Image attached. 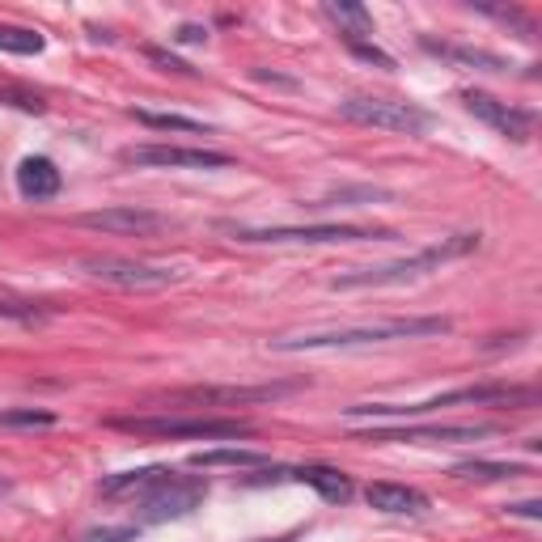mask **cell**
Returning a JSON list of instances; mask_svg holds the SVG:
<instances>
[{"mask_svg":"<svg viewBox=\"0 0 542 542\" xmlns=\"http://www.w3.org/2000/svg\"><path fill=\"white\" fill-rule=\"evenodd\" d=\"M454 322L449 318H390L373 322V327H343V331H318V335H288L271 339L276 352H322V348H365V343H390V339H428V335H449Z\"/></svg>","mask_w":542,"mask_h":542,"instance_id":"cell-1","label":"cell"},{"mask_svg":"<svg viewBox=\"0 0 542 542\" xmlns=\"http://www.w3.org/2000/svg\"><path fill=\"white\" fill-rule=\"evenodd\" d=\"M479 250V233H454V238H441L424 250H415L407 259H394L382 267H356L348 276H339L331 288H386V284H407L415 276H428V271H441L449 259H462Z\"/></svg>","mask_w":542,"mask_h":542,"instance_id":"cell-2","label":"cell"},{"mask_svg":"<svg viewBox=\"0 0 542 542\" xmlns=\"http://www.w3.org/2000/svg\"><path fill=\"white\" fill-rule=\"evenodd\" d=\"M106 428L132 437H204V441H238L250 432L246 420H212V415H115Z\"/></svg>","mask_w":542,"mask_h":542,"instance_id":"cell-3","label":"cell"},{"mask_svg":"<svg viewBox=\"0 0 542 542\" xmlns=\"http://www.w3.org/2000/svg\"><path fill=\"white\" fill-rule=\"evenodd\" d=\"M454 403H509V407H534L538 403V390L534 386H462V390H449L437 394V399H424V403H356V407H343L348 415H428L437 407H454Z\"/></svg>","mask_w":542,"mask_h":542,"instance_id":"cell-4","label":"cell"},{"mask_svg":"<svg viewBox=\"0 0 542 542\" xmlns=\"http://www.w3.org/2000/svg\"><path fill=\"white\" fill-rule=\"evenodd\" d=\"M233 242H301V246H331V242H386L390 229H365V225H221Z\"/></svg>","mask_w":542,"mask_h":542,"instance_id":"cell-5","label":"cell"},{"mask_svg":"<svg viewBox=\"0 0 542 542\" xmlns=\"http://www.w3.org/2000/svg\"><path fill=\"white\" fill-rule=\"evenodd\" d=\"M339 115L352 123H365V128H386V132H407V136H420L432 123L428 111H420L411 102H394V98H348L339 102Z\"/></svg>","mask_w":542,"mask_h":542,"instance_id":"cell-6","label":"cell"},{"mask_svg":"<svg viewBox=\"0 0 542 542\" xmlns=\"http://www.w3.org/2000/svg\"><path fill=\"white\" fill-rule=\"evenodd\" d=\"M123 166H140V170H225L233 166L229 153L216 149H183V144H132L119 153Z\"/></svg>","mask_w":542,"mask_h":542,"instance_id":"cell-7","label":"cell"},{"mask_svg":"<svg viewBox=\"0 0 542 542\" xmlns=\"http://www.w3.org/2000/svg\"><path fill=\"white\" fill-rule=\"evenodd\" d=\"M81 271L102 284L115 288H136V293H153V288H170L178 284L174 267H153V263H136V259H119V255H89L81 259Z\"/></svg>","mask_w":542,"mask_h":542,"instance_id":"cell-8","label":"cell"},{"mask_svg":"<svg viewBox=\"0 0 542 542\" xmlns=\"http://www.w3.org/2000/svg\"><path fill=\"white\" fill-rule=\"evenodd\" d=\"M462 102H466V111H471L479 123H487V128L500 132V136H509V140H517V144H526V140L534 136V115L521 111V106L500 102V98H492V94H483V89H466Z\"/></svg>","mask_w":542,"mask_h":542,"instance_id":"cell-9","label":"cell"},{"mask_svg":"<svg viewBox=\"0 0 542 542\" xmlns=\"http://www.w3.org/2000/svg\"><path fill=\"white\" fill-rule=\"evenodd\" d=\"M208 487L200 479H170L161 483L157 492L144 496V521H174V517H187L195 504L204 500Z\"/></svg>","mask_w":542,"mask_h":542,"instance_id":"cell-10","label":"cell"},{"mask_svg":"<svg viewBox=\"0 0 542 542\" xmlns=\"http://www.w3.org/2000/svg\"><path fill=\"white\" fill-rule=\"evenodd\" d=\"M77 225L102 229V233H132V238H144V233L166 229V216H157L149 208H102V212H81Z\"/></svg>","mask_w":542,"mask_h":542,"instance_id":"cell-11","label":"cell"},{"mask_svg":"<svg viewBox=\"0 0 542 542\" xmlns=\"http://www.w3.org/2000/svg\"><path fill=\"white\" fill-rule=\"evenodd\" d=\"M293 386H191V390H174L170 399L174 403H200V407H212V403H229V407H242V403H267L276 394H288Z\"/></svg>","mask_w":542,"mask_h":542,"instance_id":"cell-12","label":"cell"},{"mask_svg":"<svg viewBox=\"0 0 542 542\" xmlns=\"http://www.w3.org/2000/svg\"><path fill=\"white\" fill-rule=\"evenodd\" d=\"M487 424H432V428H369V432H360L356 441H377V445H386V441H479L487 437Z\"/></svg>","mask_w":542,"mask_h":542,"instance_id":"cell-13","label":"cell"},{"mask_svg":"<svg viewBox=\"0 0 542 542\" xmlns=\"http://www.w3.org/2000/svg\"><path fill=\"white\" fill-rule=\"evenodd\" d=\"M64 187V178H60V166L51 157H26L22 166H17V191L26 195V200H56Z\"/></svg>","mask_w":542,"mask_h":542,"instance_id":"cell-14","label":"cell"},{"mask_svg":"<svg viewBox=\"0 0 542 542\" xmlns=\"http://www.w3.org/2000/svg\"><path fill=\"white\" fill-rule=\"evenodd\" d=\"M365 500H369V509L394 513V517H420L428 509V496L415 492V487H403V483H369Z\"/></svg>","mask_w":542,"mask_h":542,"instance_id":"cell-15","label":"cell"},{"mask_svg":"<svg viewBox=\"0 0 542 542\" xmlns=\"http://www.w3.org/2000/svg\"><path fill=\"white\" fill-rule=\"evenodd\" d=\"M174 471L170 466H144V471H123V475H106L102 479V496L106 500H123V496H149L161 483H170Z\"/></svg>","mask_w":542,"mask_h":542,"instance_id":"cell-16","label":"cell"},{"mask_svg":"<svg viewBox=\"0 0 542 542\" xmlns=\"http://www.w3.org/2000/svg\"><path fill=\"white\" fill-rule=\"evenodd\" d=\"M293 479L305 483V487H314V492L322 500H331V504H348L352 492H356L352 479L343 471H335V466H301V471H293Z\"/></svg>","mask_w":542,"mask_h":542,"instance_id":"cell-17","label":"cell"},{"mask_svg":"<svg viewBox=\"0 0 542 542\" xmlns=\"http://www.w3.org/2000/svg\"><path fill=\"white\" fill-rule=\"evenodd\" d=\"M424 51H432V56H441V60H449V64L479 68V72H504V68H509V64H504L500 56H492V51H479V47H454V43L424 39Z\"/></svg>","mask_w":542,"mask_h":542,"instance_id":"cell-18","label":"cell"},{"mask_svg":"<svg viewBox=\"0 0 542 542\" xmlns=\"http://www.w3.org/2000/svg\"><path fill=\"white\" fill-rule=\"evenodd\" d=\"M187 462L200 466V471H212V466H238V471H246V466H267V454L242 449V445H221V449H200V454H191Z\"/></svg>","mask_w":542,"mask_h":542,"instance_id":"cell-19","label":"cell"},{"mask_svg":"<svg viewBox=\"0 0 542 542\" xmlns=\"http://www.w3.org/2000/svg\"><path fill=\"white\" fill-rule=\"evenodd\" d=\"M322 13H327L331 22L339 26V34H352V39H365V34H373V17H369L365 5H352V0H327Z\"/></svg>","mask_w":542,"mask_h":542,"instance_id":"cell-20","label":"cell"},{"mask_svg":"<svg viewBox=\"0 0 542 542\" xmlns=\"http://www.w3.org/2000/svg\"><path fill=\"white\" fill-rule=\"evenodd\" d=\"M132 119L144 123V128H157V132H187V136H204V132H208L200 119H187V115H161V111H144V106H132Z\"/></svg>","mask_w":542,"mask_h":542,"instance_id":"cell-21","label":"cell"},{"mask_svg":"<svg viewBox=\"0 0 542 542\" xmlns=\"http://www.w3.org/2000/svg\"><path fill=\"white\" fill-rule=\"evenodd\" d=\"M458 479H479V483H496V479H517L526 475V466H513V462H458L454 466Z\"/></svg>","mask_w":542,"mask_h":542,"instance_id":"cell-22","label":"cell"},{"mask_svg":"<svg viewBox=\"0 0 542 542\" xmlns=\"http://www.w3.org/2000/svg\"><path fill=\"white\" fill-rule=\"evenodd\" d=\"M0 51H9V56H39L43 34L26 26H0Z\"/></svg>","mask_w":542,"mask_h":542,"instance_id":"cell-23","label":"cell"},{"mask_svg":"<svg viewBox=\"0 0 542 542\" xmlns=\"http://www.w3.org/2000/svg\"><path fill=\"white\" fill-rule=\"evenodd\" d=\"M343 43H348V51H352V56H360L365 64H377V68H386V72H394V68H399V64H394V56H390V51H382V47H377V43H369V39H352V34H343Z\"/></svg>","mask_w":542,"mask_h":542,"instance_id":"cell-24","label":"cell"},{"mask_svg":"<svg viewBox=\"0 0 542 542\" xmlns=\"http://www.w3.org/2000/svg\"><path fill=\"white\" fill-rule=\"evenodd\" d=\"M0 424H13V428H47L56 424L51 411H0Z\"/></svg>","mask_w":542,"mask_h":542,"instance_id":"cell-25","label":"cell"},{"mask_svg":"<svg viewBox=\"0 0 542 542\" xmlns=\"http://www.w3.org/2000/svg\"><path fill=\"white\" fill-rule=\"evenodd\" d=\"M0 102H9V106H17V111H26V115H43L47 111V102L39 94H26V89H0Z\"/></svg>","mask_w":542,"mask_h":542,"instance_id":"cell-26","label":"cell"},{"mask_svg":"<svg viewBox=\"0 0 542 542\" xmlns=\"http://www.w3.org/2000/svg\"><path fill=\"white\" fill-rule=\"evenodd\" d=\"M0 318H13V322H39L43 310H39V305H26V301H5V297H0Z\"/></svg>","mask_w":542,"mask_h":542,"instance_id":"cell-27","label":"cell"},{"mask_svg":"<svg viewBox=\"0 0 542 542\" xmlns=\"http://www.w3.org/2000/svg\"><path fill=\"white\" fill-rule=\"evenodd\" d=\"M144 56H149L157 68H166V72H195L191 64H183V60H178V56H170V51L166 47H144Z\"/></svg>","mask_w":542,"mask_h":542,"instance_id":"cell-28","label":"cell"},{"mask_svg":"<svg viewBox=\"0 0 542 542\" xmlns=\"http://www.w3.org/2000/svg\"><path fill=\"white\" fill-rule=\"evenodd\" d=\"M136 530L132 526H119V530H102V534H89L85 542H132Z\"/></svg>","mask_w":542,"mask_h":542,"instance_id":"cell-29","label":"cell"},{"mask_svg":"<svg viewBox=\"0 0 542 542\" xmlns=\"http://www.w3.org/2000/svg\"><path fill=\"white\" fill-rule=\"evenodd\" d=\"M174 39H178V43H204V39H208V30H204V26H195V22H183V26L174 30Z\"/></svg>","mask_w":542,"mask_h":542,"instance_id":"cell-30","label":"cell"},{"mask_svg":"<svg viewBox=\"0 0 542 542\" xmlns=\"http://www.w3.org/2000/svg\"><path fill=\"white\" fill-rule=\"evenodd\" d=\"M509 513H517V517H530V521H538V517H542V500H521V504H513Z\"/></svg>","mask_w":542,"mask_h":542,"instance_id":"cell-31","label":"cell"},{"mask_svg":"<svg viewBox=\"0 0 542 542\" xmlns=\"http://www.w3.org/2000/svg\"><path fill=\"white\" fill-rule=\"evenodd\" d=\"M263 542H293V534H288V538H263Z\"/></svg>","mask_w":542,"mask_h":542,"instance_id":"cell-32","label":"cell"}]
</instances>
